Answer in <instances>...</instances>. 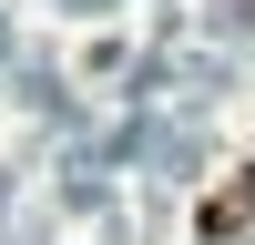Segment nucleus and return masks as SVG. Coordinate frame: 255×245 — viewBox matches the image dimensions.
I'll use <instances>...</instances> for the list:
<instances>
[{
    "label": "nucleus",
    "mask_w": 255,
    "mask_h": 245,
    "mask_svg": "<svg viewBox=\"0 0 255 245\" xmlns=\"http://www.w3.org/2000/svg\"><path fill=\"white\" fill-rule=\"evenodd\" d=\"M245 225H255V174H235L215 204H204V215H194V235H204V245H225V235H245Z\"/></svg>",
    "instance_id": "obj_1"
}]
</instances>
